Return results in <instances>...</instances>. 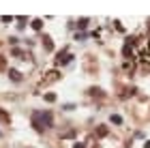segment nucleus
<instances>
[{
	"label": "nucleus",
	"mask_w": 150,
	"mask_h": 148,
	"mask_svg": "<svg viewBox=\"0 0 150 148\" xmlns=\"http://www.w3.org/2000/svg\"><path fill=\"white\" fill-rule=\"evenodd\" d=\"M112 123H116V125H120V123H122V118H120V116H112Z\"/></svg>",
	"instance_id": "f257e3e1"
},
{
	"label": "nucleus",
	"mask_w": 150,
	"mask_h": 148,
	"mask_svg": "<svg viewBox=\"0 0 150 148\" xmlns=\"http://www.w3.org/2000/svg\"><path fill=\"white\" fill-rule=\"evenodd\" d=\"M73 148H86V146H84V144H75Z\"/></svg>",
	"instance_id": "f03ea898"
},
{
	"label": "nucleus",
	"mask_w": 150,
	"mask_h": 148,
	"mask_svg": "<svg viewBox=\"0 0 150 148\" xmlns=\"http://www.w3.org/2000/svg\"><path fill=\"white\" fill-rule=\"evenodd\" d=\"M144 146H146V148H150V142H146V144H144Z\"/></svg>",
	"instance_id": "7ed1b4c3"
}]
</instances>
